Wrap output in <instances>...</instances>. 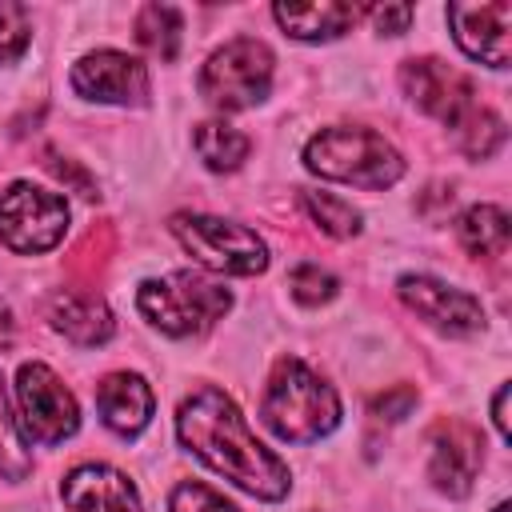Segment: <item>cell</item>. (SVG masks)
Masks as SVG:
<instances>
[{"mask_svg": "<svg viewBox=\"0 0 512 512\" xmlns=\"http://www.w3.org/2000/svg\"><path fill=\"white\" fill-rule=\"evenodd\" d=\"M72 92L96 104H144L148 100V68L120 52V48H96L84 52L72 64Z\"/></svg>", "mask_w": 512, "mask_h": 512, "instance_id": "obj_11", "label": "cell"}, {"mask_svg": "<svg viewBox=\"0 0 512 512\" xmlns=\"http://www.w3.org/2000/svg\"><path fill=\"white\" fill-rule=\"evenodd\" d=\"M168 512H240L224 492L200 484V480H180L168 492Z\"/></svg>", "mask_w": 512, "mask_h": 512, "instance_id": "obj_26", "label": "cell"}, {"mask_svg": "<svg viewBox=\"0 0 512 512\" xmlns=\"http://www.w3.org/2000/svg\"><path fill=\"white\" fill-rule=\"evenodd\" d=\"M504 136H508V128H504V120L492 112V108H472L456 128H452V140H456V148L464 152V156H472V160H488L500 144H504Z\"/></svg>", "mask_w": 512, "mask_h": 512, "instance_id": "obj_22", "label": "cell"}, {"mask_svg": "<svg viewBox=\"0 0 512 512\" xmlns=\"http://www.w3.org/2000/svg\"><path fill=\"white\" fill-rule=\"evenodd\" d=\"M456 236L464 244L468 256H484V260H496L508 252V240H512V228H508V212L500 204H472L460 212L456 220Z\"/></svg>", "mask_w": 512, "mask_h": 512, "instance_id": "obj_18", "label": "cell"}, {"mask_svg": "<svg viewBox=\"0 0 512 512\" xmlns=\"http://www.w3.org/2000/svg\"><path fill=\"white\" fill-rule=\"evenodd\" d=\"M400 88H404V96H408L420 112L436 116V120L448 124V128H456L472 108H480L476 84H472L460 68H452V64H444V60H436V56L404 60V64H400Z\"/></svg>", "mask_w": 512, "mask_h": 512, "instance_id": "obj_9", "label": "cell"}, {"mask_svg": "<svg viewBox=\"0 0 512 512\" xmlns=\"http://www.w3.org/2000/svg\"><path fill=\"white\" fill-rule=\"evenodd\" d=\"M448 24L452 40L468 60H480L488 68H508L512 44V4L508 0H488V4H448Z\"/></svg>", "mask_w": 512, "mask_h": 512, "instance_id": "obj_12", "label": "cell"}, {"mask_svg": "<svg viewBox=\"0 0 512 512\" xmlns=\"http://www.w3.org/2000/svg\"><path fill=\"white\" fill-rule=\"evenodd\" d=\"M492 512H512V508H508V500H500V504H496Z\"/></svg>", "mask_w": 512, "mask_h": 512, "instance_id": "obj_30", "label": "cell"}, {"mask_svg": "<svg viewBox=\"0 0 512 512\" xmlns=\"http://www.w3.org/2000/svg\"><path fill=\"white\" fill-rule=\"evenodd\" d=\"M176 436L216 476H224L228 484L244 488L256 500L276 504L292 488L288 464L272 448H264L256 440V432L248 428L240 404L224 388H216V384H200V388H192L180 400V408H176Z\"/></svg>", "mask_w": 512, "mask_h": 512, "instance_id": "obj_1", "label": "cell"}, {"mask_svg": "<svg viewBox=\"0 0 512 512\" xmlns=\"http://www.w3.org/2000/svg\"><path fill=\"white\" fill-rule=\"evenodd\" d=\"M192 144H196V152H200V160H204L208 172H236L248 160V152H252V140L240 128H232L228 120H204V124H196Z\"/></svg>", "mask_w": 512, "mask_h": 512, "instance_id": "obj_19", "label": "cell"}, {"mask_svg": "<svg viewBox=\"0 0 512 512\" xmlns=\"http://www.w3.org/2000/svg\"><path fill=\"white\" fill-rule=\"evenodd\" d=\"M32 472V452H28V436L8 404L4 380H0V476L4 480H24Z\"/></svg>", "mask_w": 512, "mask_h": 512, "instance_id": "obj_23", "label": "cell"}, {"mask_svg": "<svg viewBox=\"0 0 512 512\" xmlns=\"http://www.w3.org/2000/svg\"><path fill=\"white\" fill-rule=\"evenodd\" d=\"M272 48L256 36H236L216 48L200 68V96L220 112H244L268 100L272 92Z\"/></svg>", "mask_w": 512, "mask_h": 512, "instance_id": "obj_5", "label": "cell"}, {"mask_svg": "<svg viewBox=\"0 0 512 512\" xmlns=\"http://www.w3.org/2000/svg\"><path fill=\"white\" fill-rule=\"evenodd\" d=\"M32 40V16L16 0H0V64H16Z\"/></svg>", "mask_w": 512, "mask_h": 512, "instance_id": "obj_25", "label": "cell"}, {"mask_svg": "<svg viewBox=\"0 0 512 512\" xmlns=\"http://www.w3.org/2000/svg\"><path fill=\"white\" fill-rule=\"evenodd\" d=\"M152 408H156V396L140 372H108L96 384V412H100L104 428L124 440H132L148 428Z\"/></svg>", "mask_w": 512, "mask_h": 512, "instance_id": "obj_15", "label": "cell"}, {"mask_svg": "<svg viewBox=\"0 0 512 512\" xmlns=\"http://www.w3.org/2000/svg\"><path fill=\"white\" fill-rule=\"evenodd\" d=\"M68 232V200L32 180H16L0 192V244L16 256L52 252Z\"/></svg>", "mask_w": 512, "mask_h": 512, "instance_id": "obj_7", "label": "cell"}, {"mask_svg": "<svg viewBox=\"0 0 512 512\" xmlns=\"http://www.w3.org/2000/svg\"><path fill=\"white\" fill-rule=\"evenodd\" d=\"M136 308L156 332L184 340V336H200L216 320H224V312L232 308V288H224L220 280H212L196 268H176V272L144 280L136 288Z\"/></svg>", "mask_w": 512, "mask_h": 512, "instance_id": "obj_4", "label": "cell"}, {"mask_svg": "<svg viewBox=\"0 0 512 512\" xmlns=\"http://www.w3.org/2000/svg\"><path fill=\"white\" fill-rule=\"evenodd\" d=\"M52 328L80 344V348H96V344H108L112 332H116V320L108 312V304L100 296H84V292H64L52 300V312H48Z\"/></svg>", "mask_w": 512, "mask_h": 512, "instance_id": "obj_17", "label": "cell"}, {"mask_svg": "<svg viewBox=\"0 0 512 512\" xmlns=\"http://www.w3.org/2000/svg\"><path fill=\"white\" fill-rule=\"evenodd\" d=\"M180 32H184V20L172 4H144L136 12V44L156 56V60H176L180 52Z\"/></svg>", "mask_w": 512, "mask_h": 512, "instance_id": "obj_20", "label": "cell"}, {"mask_svg": "<svg viewBox=\"0 0 512 512\" xmlns=\"http://www.w3.org/2000/svg\"><path fill=\"white\" fill-rule=\"evenodd\" d=\"M484 464V448H480V432L460 424V420H444L432 432V456H428V480L436 492L460 500L472 492L476 472Z\"/></svg>", "mask_w": 512, "mask_h": 512, "instance_id": "obj_13", "label": "cell"}, {"mask_svg": "<svg viewBox=\"0 0 512 512\" xmlns=\"http://www.w3.org/2000/svg\"><path fill=\"white\" fill-rule=\"evenodd\" d=\"M68 512H144L140 488L112 464H76L60 480Z\"/></svg>", "mask_w": 512, "mask_h": 512, "instance_id": "obj_14", "label": "cell"}, {"mask_svg": "<svg viewBox=\"0 0 512 512\" xmlns=\"http://www.w3.org/2000/svg\"><path fill=\"white\" fill-rule=\"evenodd\" d=\"M16 416L24 436L36 444H64L80 428V404L72 388L40 360L20 364L16 372Z\"/></svg>", "mask_w": 512, "mask_h": 512, "instance_id": "obj_8", "label": "cell"}, {"mask_svg": "<svg viewBox=\"0 0 512 512\" xmlns=\"http://www.w3.org/2000/svg\"><path fill=\"white\" fill-rule=\"evenodd\" d=\"M492 424H496L500 440L508 444V440H512V432H508V384H500L496 396H492Z\"/></svg>", "mask_w": 512, "mask_h": 512, "instance_id": "obj_29", "label": "cell"}, {"mask_svg": "<svg viewBox=\"0 0 512 512\" xmlns=\"http://www.w3.org/2000/svg\"><path fill=\"white\" fill-rule=\"evenodd\" d=\"M300 204H304V212L312 216V224L320 228V232H328L332 240H352L356 232H360V224H364V216H360V208H352L344 196H336V192H300Z\"/></svg>", "mask_w": 512, "mask_h": 512, "instance_id": "obj_21", "label": "cell"}, {"mask_svg": "<svg viewBox=\"0 0 512 512\" xmlns=\"http://www.w3.org/2000/svg\"><path fill=\"white\" fill-rule=\"evenodd\" d=\"M364 16H372L376 32L400 36L408 28V20H412V4H372V8H364Z\"/></svg>", "mask_w": 512, "mask_h": 512, "instance_id": "obj_27", "label": "cell"}, {"mask_svg": "<svg viewBox=\"0 0 512 512\" xmlns=\"http://www.w3.org/2000/svg\"><path fill=\"white\" fill-rule=\"evenodd\" d=\"M396 296L424 324H432L444 336H476V332H484V304L472 292H464L456 284H444V280H436L428 272H404L396 280Z\"/></svg>", "mask_w": 512, "mask_h": 512, "instance_id": "obj_10", "label": "cell"}, {"mask_svg": "<svg viewBox=\"0 0 512 512\" xmlns=\"http://www.w3.org/2000/svg\"><path fill=\"white\" fill-rule=\"evenodd\" d=\"M276 24L292 36V40H304V44H324V40H336L344 36L360 16L364 8L360 4H340V0H320V4H276L272 8Z\"/></svg>", "mask_w": 512, "mask_h": 512, "instance_id": "obj_16", "label": "cell"}, {"mask_svg": "<svg viewBox=\"0 0 512 512\" xmlns=\"http://www.w3.org/2000/svg\"><path fill=\"white\" fill-rule=\"evenodd\" d=\"M340 416H344L340 396L320 372H312L296 356L276 360V368L268 376V388H264V400H260V424L276 440L312 444V440L336 432Z\"/></svg>", "mask_w": 512, "mask_h": 512, "instance_id": "obj_2", "label": "cell"}, {"mask_svg": "<svg viewBox=\"0 0 512 512\" xmlns=\"http://www.w3.org/2000/svg\"><path fill=\"white\" fill-rule=\"evenodd\" d=\"M168 228L180 240V248L208 272L260 276L268 268V244L236 220H220V216H204V212H176L168 220Z\"/></svg>", "mask_w": 512, "mask_h": 512, "instance_id": "obj_6", "label": "cell"}, {"mask_svg": "<svg viewBox=\"0 0 512 512\" xmlns=\"http://www.w3.org/2000/svg\"><path fill=\"white\" fill-rule=\"evenodd\" d=\"M412 404H416V392H412V388H396V392H388V396H376V400H372V412H376L380 420H404Z\"/></svg>", "mask_w": 512, "mask_h": 512, "instance_id": "obj_28", "label": "cell"}, {"mask_svg": "<svg viewBox=\"0 0 512 512\" xmlns=\"http://www.w3.org/2000/svg\"><path fill=\"white\" fill-rule=\"evenodd\" d=\"M288 292H292L296 304L320 308V304H328V300L340 292V280H336L328 268H320V264H296V268L288 272Z\"/></svg>", "mask_w": 512, "mask_h": 512, "instance_id": "obj_24", "label": "cell"}, {"mask_svg": "<svg viewBox=\"0 0 512 512\" xmlns=\"http://www.w3.org/2000/svg\"><path fill=\"white\" fill-rule=\"evenodd\" d=\"M304 168L320 180L384 192L404 176V156L392 140L364 124H332L320 128L304 144Z\"/></svg>", "mask_w": 512, "mask_h": 512, "instance_id": "obj_3", "label": "cell"}]
</instances>
